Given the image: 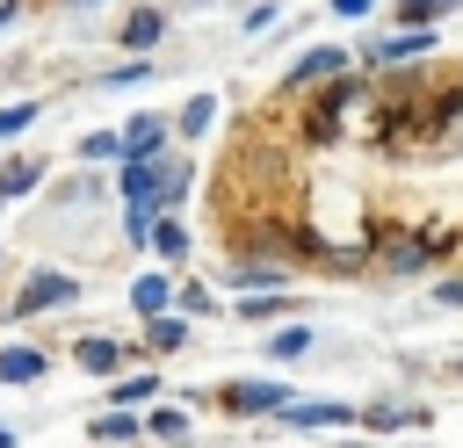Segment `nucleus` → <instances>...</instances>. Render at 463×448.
<instances>
[{"mask_svg": "<svg viewBox=\"0 0 463 448\" xmlns=\"http://www.w3.org/2000/svg\"><path fill=\"white\" fill-rule=\"evenodd\" d=\"M72 296H80V282H72V275H58V267H43V275H29V282H22V296L7 303V318H36V311H65Z\"/></svg>", "mask_w": 463, "mask_h": 448, "instance_id": "f257e3e1", "label": "nucleus"}, {"mask_svg": "<svg viewBox=\"0 0 463 448\" xmlns=\"http://www.w3.org/2000/svg\"><path fill=\"white\" fill-rule=\"evenodd\" d=\"M427 51H434V29H405V22H398V29L376 36L362 58H369V65H405V58H427Z\"/></svg>", "mask_w": 463, "mask_h": 448, "instance_id": "f03ea898", "label": "nucleus"}, {"mask_svg": "<svg viewBox=\"0 0 463 448\" xmlns=\"http://www.w3.org/2000/svg\"><path fill=\"white\" fill-rule=\"evenodd\" d=\"M333 72H347V43H318V51H304V58L289 65V87H318V79H333Z\"/></svg>", "mask_w": 463, "mask_h": 448, "instance_id": "7ed1b4c3", "label": "nucleus"}, {"mask_svg": "<svg viewBox=\"0 0 463 448\" xmlns=\"http://www.w3.org/2000/svg\"><path fill=\"white\" fill-rule=\"evenodd\" d=\"M282 405H289L282 383H224V412H239V419L246 412H282Z\"/></svg>", "mask_w": 463, "mask_h": 448, "instance_id": "20e7f679", "label": "nucleus"}, {"mask_svg": "<svg viewBox=\"0 0 463 448\" xmlns=\"http://www.w3.org/2000/svg\"><path fill=\"white\" fill-rule=\"evenodd\" d=\"M166 152V123L159 116H130L123 123V159H159Z\"/></svg>", "mask_w": 463, "mask_h": 448, "instance_id": "39448f33", "label": "nucleus"}, {"mask_svg": "<svg viewBox=\"0 0 463 448\" xmlns=\"http://www.w3.org/2000/svg\"><path fill=\"white\" fill-rule=\"evenodd\" d=\"M72 361H80L87 376H116V369H123V347H116V340H101V332H87V340L72 347Z\"/></svg>", "mask_w": 463, "mask_h": 448, "instance_id": "423d86ee", "label": "nucleus"}, {"mask_svg": "<svg viewBox=\"0 0 463 448\" xmlns=\"http://www.w3.org/2000/svg\"><path fill=\"white\" fill-rule=\"evenodd\" d=\"M282 419H289V426H304V434H318V426H347L354 412H347V405H326V397H318V405H297V397H289V405H282Z\"/></svg>", "mask_w": 463, "mask_h": 448, "instance_id": "0eeeda50", "label": "nucleus"}, {"mask_svg": "<svg viewBox=\"0 0 463 448\" xmlns=\"http://www.w3.org/2000/svg\"><path fill=\"white\" fill-rule=\"evenodd\" d=\"M166 36V14L159 7H137V14H123V51H152Z\"/></svg>", "mask_w": 463, "mask_h": 448, "instance_id": "6e6552de", "label": "nucleus"}, {"mask_svg": "<svg viewBox=\"0 0 463 448\" xmlns=\"http://www.w3.org/2000/svg\"><path fill=\"white\" fill-rule=\"evenodd\" d=\"M166 303H174V282H166V275H137V282H130V311H137V318H159Z\"/></svg>", "mask_w": 463, "mask_h": 448, "instance_id": "1a4fd4ad", "label": "nucleus"}, {"mask_svg": "<svg viewBox=\"0 0 463 448\" xmlns=\"http://www.w3.org/2000/svg\"><path fill=\"white\" fill-rule=\"evenodd\" d=\"M362 426H369V434H398V426H427V412H420V405H369Z\"/></svg>", "mask_w": 463, "mask_h": 448, "instance_id": "9d476101", "label": "nucleus"}, {"mask_svg": "<svg viewBox=\"0 0 463 448\" xmlns=\"http://www.w3.org/2000/svg\"><path fill=\"white\" fill-rule=\"evenodd\" d=\"M43 181V159H29V152H14L7 166H0V195H29Z\"/></svg>", "mask_w": 463, "mask_h": 448, "instance_id": "9b49d317", "label": "nucleus"}, {"mask_svg": "<svg viewBox=\"0 0 463 448\" xmlns=\"http://www.w3.org/2000/svg\"><path fill=\"white\" fill-rule=\"evenodd\" d=\"M36 376H43L36 347H0V383H36Z\"/></svg>", "mask_w": 463, "mask_h": 448, "instance_id": "f8f14e48", "label": "nucleus"}, {"mask_svg": "<svg viewBox=\"0 0 463 448\" xmlns=\"http://www.w3.org/2000/svg\"><path fill=\"white\" fill-rule=\"evenodd\" d=\"M152 253H159L166 267H181V260H188V231H181L174 217H159V224H152Z\"/></svg>", "mask_w": 463, "mask_h": 448, "instance_id": "ddd939ff", "label": "nucleus"}, {"mask_svg": "<svg viewBox=\"0 0 463 448\" xmlns=\"http://www.w3.org/2000/svg\"><path fill=\"white\" fill-rule=\"evenodd\" d=\"M456 7H463V0H398V22H405V29H434V22L456 14Z\"/></svg>", "mask_w": 463, "mask_h": 448, "instance_id": "4468645a", "label": "nucleus"}, {"mask_svg": "<svg viewBox=\"0 0 463 448\" xmlns=\"http://www.w3.org/2000/svg\"><path fill=\"white\" fill-rule=\"evenodd\" d=\"M145 434H159V441H188V412H181V405H152V412H145Z\"/></svg>", "mask_w": 463, "mask_h": 448, "instance_id": "2eb2a0df", "label": "nucleus"}, {"mask_svg": "<svg viewBox=\"0 0 463 448\" xmlns=\"http://www.w3.org/2000/svg\"><path fill=\"white\" fill-rule=\"evenodd\" d=\"M145 434V419H130V405H116L109 419H94V441H137Z\"/></svg>", "mask_w": 463, "mask_h": 448, "instance_id": "dca6fc26", "label": "nucleus"}, {"mask_svg": "<svg viewBox=\"0 0 463 448\" xmlns=\"http://www.w3.org/2000/svg\"><path fill=\"white\" fill-rule=\"evenodd\" d=\"M297 354H311V332H304V325H282V332L268 340V361H297Z\"/></svg>", "mask_w": 463, "mask_h": 448, "instance_id": "f3484780", "label": "nucleus"}, {"mask_svg": "<svg viewBox=\"0 0 463 448\" xmlns=\"http://www.w3.org/2000/svg\"><path fill=\"white\" fill-rule=\"evenodd\" d=\"M210 123H217V94H195V101L181 108V130H188V137H203Z\"/></svg>", "mask_w": 463, "mask_h": 448, "instance_id": "a211bd4d", "label": "nucleus"}, {"mask_svg": "<svg viewBox=\"0 0 463 448\" xmlns=\"http://www.w3.org/2000/svg\"><path fill=\"white\" fill-rule=\"evenodd\" d=\"M36 116H43V101H7V108H0V145H7L22 123H36Z\"/></svg>", "mask_w": 463, "mask_h": 448, "instance_id": "6ab92c4d", "label": "nucleus"}, {"mask_svg": "<svg viewBox=\"0 0 463 448\" xmlns=\"http://www.w3.org/2000/svg\"><path fill=\"white\" fill-rule=\"evenodd\" d=\"M80 159H123V137L116 130H94V137H80Z\"/></svg>", "mask_w": 463, "mask_h": 448, "instance_id": "aec40b11", "label": "nucleus"}, {"mask_svg": "<svg viewBox=\"0 0 463 448\" xmlns=\"http://www.w3.org/2000/svg\"><path fill=\"white\" fill-rule=\"evenodd\" d=\"M427 260H434V246H420V238H405V246L391 253V267H398V275H420Z\"/></svg>", "mask_w": 463, "mask_h": 448, "instance_id": "412c9836", "label": "nucleus"}, {"mask_svg": "<svg viewBox=\"0 0 463 448\" xmlns=\"http://www.w3.org/2000/svg\"><path fill=\"white\" fill-rule=\"evenodd\" d=\"M145 332H152V347H181V340H188V325H181V318H166V311H159V318H145Z\"/></svg>", "mask_w": 463, "mask_h": 448, "instance_id": "4be33fe9", "label": "nucleus"}, {"mask_svg": "<svg viewBox=\"0 0 463 448\" xmlns=\"http://www.w3.org/2000/svg\"><path fill=\"white\" fill-rule=\"evenodd\" d=\"M152 376H116V405H152Z\"/></svg>", "mask_w": 463, "mask_h": 448, "instance_id": "5701e85b", "label": "nucleus"}, {"mask_svg": "<svg viewBox=\"0 0 463 448\" xmlns=\"http://www.w3.org/2000/svg\"><path fill=\"white\" fill-rule=\"evenodd\" d=\"M145 79H152V65H145V58H123V65H116L101 87H145Z\"/></svg>", "mask_w": 463, "mask_h": 448, "instance_id": "b1692460", "label": "nucleus"}, {"mask_svg": "<svg viewBox=\"0 0 463 448\" xmlns=\"http://www.w3.org/2000/svg\"><path fill=\"white\" fill-rule=\"evenodd\" d=\"M289 311V296H275V289H260L253 303H239V318H282Z\"/></svg>", "mask_w": 463, "mask_h": 448, "instance_id": "393cba45", "label": "nucleus"}, {"mask_svg": "<svg viewBox=\"0 0 463 448\" xmlns=\"http://www.w3.org/2000/svg\"><path fill=\"white\" fill-rule=\"evenodd\" d=\"M275 14H282V7H275V0H260V7L246 14V36H260V29H275Z\"/></svg>", "mask_w": 463, "mask_h": 448, "instance_id": "a878e982", "label": "nucleus"}, {"mask_svg": "<svg viewBox=\"0 0 463 448\" xmlns=\"http://www.w3.org/2000/svg\"><path fill=\"white\" fill-rule=\"evenodd\" d=\"M174 303H181V311H195V318H210V311H217V303H210V296H203V289H195V282H188V289H181V296H174Z\"/></svg>", "mask_w": 463, "mask_h": 448, "instance_id": "bb28decb", "label": "nucleus"}, {"mask_svg": "<svg viewBox=\"0 0 463 448\" xmlns=\"http://www.w3.org/2000/svg\"><path fill=\"white\" fill-rule=\"evenodd\" d=\"M434 303H449V311H463V275H456V282H434Z\"/></svg>", "mask_w": 463, "mask_h": 448, "instance_id": "cd10ccee", "label": "nucleus"}, {"mask_svg": "<svg viewBox=\"0 0 463 448\" xmlns=\"http://www.w3.org/2000/svg\"><path fill=\"white\" fill-rule=\"evenodd\" d=\"M333 14H347V22H354V14H369V0H333Z\"/></svg>", "mask_w": 463, "mask_h": 448, "instance_id": "c85d7f7f", "label": "nucleus"}, {"mask_svg": "<svg viewBox=\"0 0 463 448\" xmlns=\"http://www.w3.org/2000/svg\"><path fill=\"white\" fill-rule=\"evenodd\" d=\"M7 22H14V7H7V0H0V29H7Z\"/></svg>", "mask_w": 463, "mask_h": 448, "instance_id": "c756f323", "label": "nucleus"}, {"mask_svg": "<svg viewBox=\"0 0 463 448\" xmlns=\"http://www.w3.org/2000/svg\"><path fill=\"white\" fill-rule=\"evenodd\" d=\"M0 202H7V195H0Z\"/></svg>", "mask_w": 463, "mask_h": 448, "instance_id": "7c9ffc66", "label": "nucleus"}, {"mask_svg": "<svg viewBox=\"0 0 463 448\" xmlns=\"http://www.w3.org/2000/svg\"><path fill=\"white\" fill-rule=\"evenodd\" d=\"M0 260H7V253H0Z\"/></svg>", "mask_w": 463, "mask_h": 448, "instance_id": "2f4dec72", "label": "nucleus"}, {"mask_svg": "<svg viewBox=\"0 0 463 448\" xmlns=\"http://www.w3.org/2000/svg\"><path fill=\"white\" fill-rule=\"evenodd\" d=\"M456 369H463V361H456Z\"/></svg>", "mask_w": 463, "mask_h": 448, "instance_id": "473e14b6", "label": "nucleus"}]
</instances>
